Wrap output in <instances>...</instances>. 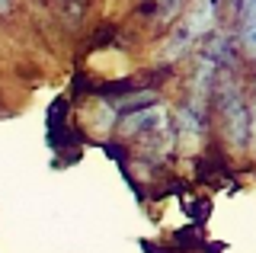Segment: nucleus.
I'll return each instance as SVG.
<instances>
[{"label": "nucleus", "mask_w": 256, "mask_h": 253, "mask_svg": "<svg viewBox=\"0 0 256 253\" xmlns=\"http://www.w3.org/2000/svg\"><path fill=\"white\" fill-rule=\"evenodd\" d=\"M160 118H164L160 109H141V112H132V116L122 118V132L125 135H138V132H144V128L160 125Z\"/></svg>", "instance_id": "7ed1b4c3"}, {"label": "nucleus", "mask_w": 256, "mask_h": 253, "mask_svg": "<svg viewBox=\"0 0 256 253\" xmlns=\"http://www.w3.org/2000/svg\"><path fill=\"white\" fill-rule=\"evenodd\" d=\"M176 125H180V144L192 151V148H198V138H202V112H198V106H186L180 109V118H176Z\"/></svg>", "instance_id": "f03ea898"}, {"label": "nucleus", "mask_w": 256, "mask_h": 253, "mask_svg": "<svg viewBox=\"0 0 256 253\" xmlns=\"http://www.w3.org/2000/svg\"><path fill=\"white\" fill-rule=\"evenodd\" d=\"M218 109H221V118H224V132H228V141L237 148H246L250 144V135H253V112L250 106H244L240 100V90L234 84L224 80L218 86Z\"/></svg>", "instance_id": "f257e3e1"}, {"label": "nucleus", "mask_w": 256, "mask_h": 253, "mask_svg": "<svg viewBox=\"0 0 256 253\" xmlns=\"http://www.w3.org/2000/svg\"><path fill=\"white\" fill-rule=\"evenodd\" d=\"M10 13V0H0V16H6Z\"/></svg>", "instance_id": "20e7f679"}]
</instances>
